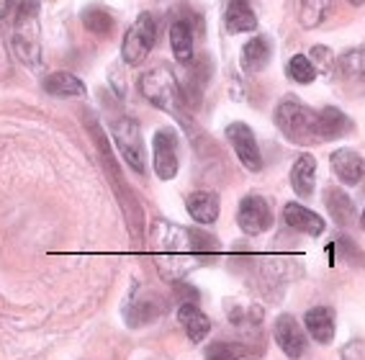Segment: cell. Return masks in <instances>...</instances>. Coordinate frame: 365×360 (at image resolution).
I'll list each match as a JSON object with an SVG mask.
<instances>
[{
	"label": "cell",
	"instance_id": "1",
	"mask_svg": "<svg viewBox=\"0 0 365 360\" xmlns=\"http://www.w3.org/2000/svg\"><path fill=\"white\" fill-rule=\"evenodd\" d=\"M6 21L8 44L19 57L21 65H41V39H39V0H14L3 16Z\"/></svg>",
	"mask_w": 365,
	"mask_h": 360
},
{
	"label": "cell",
	"instance_id": "2",
	"mask_svg": "<svg viewBox=\"0 0 365 360\" xmlns=\"http://www.w3.org/2000/svg\"><path fill=\"white\" fill-rule=\"evenodd\" d=\"M139 93L150 101L155 108H163L170 116L188 121V111H185V96L180 91V83L175 80L173 70L165 65L150 67L147 72H142L139 78Z\"/></svg>",
	"mask_w": 365,
	"mask_h": 360
},
{
	"label": "cell",
	"instance_id": "3",
	"mask_svg": "<svg viewBox=\"0 0 365 360\" xmlns=\"http://www.w3.org/2000/svg\"><path fill=\"white\" fill-rule=\"evenodd\" d=\"M317 124H319V111H314L307 103H301L296 96L281 98V103L275 108V126L281 129L283 137L291 139L294 144L319 142Z\"/></svg>",
	"mask_w": 365,
	"mask_h": 360
},
{
	"label": "cell",
	"instance_id": "4",
	"mask_svg": "<svg viewBox=\"0 0 365 360\" xmlns=\"http://www.w3.org/2000/svg\"><path fill=\"white\" fill-rule=\"evenodd\" d=\"M113 142H116V150L121 152L124 163L129 165L134 173L147 170V163H144V139H142V129H139L137 118L131 116H121L113 121Z\"/></svg>",
	"mask_w": 365,
	"mask_h": 360
},
{
	"label": "cell",
	"instance_id": "5",
	"mask_svg": "<svg viewBox=\"0 0 365 360\" xmlns=\"http://www.w3.org/2000/svg\"><path fill=\"white\" fill-rule=\"evenodd\" d=\"M157 39V24L152 14H142L134 24L129 26L124 36V44H121V57H124L126 65H142L147 54L152 52Z\"/></svg>",
	"mask_w": 365,
	"mask_h": 360
},
{
	"label": "cell",
	"instance_id": "6",
	"mask_svg": "<svg viewBox=\"0 0 365 360\" xmlns=\"http://www.w3.org/2000/svg\"><path fill=\"white\" fill-rule=\"evenodd\" d=\"M178 139L175 129H157L155 131V142H152V163H155V173L160 180H173L178 175V168H180V160H178Z\"/></svg>",
	"mask_w": 365,
	"mask_h": 360
},
{
	"label": "cell",
	"instance_id": "7",
	"mask_svg": "<svg viewBox=\"0 0 365 360\" xmlns=\"http://www.w3.org/2000/svg\"><path fill=\"white\" fill-rule=\"evenodd\" d=\"M237 224L250 237L265 235L273 227V209L262 196H245L237 209Z\"/></svg>",
	"mask_w": 365,
	"mask_h": 360
},
{
	"label": "cell",
	"instance_id": "8",
	"mask_svg": "<svg viewBox=\"0 0 365 360\" xmlns=\"http://www.w3.org/2000/svg\"><path fill=\"white\" fill-rule=\"evenodd\" d=\"M334 80L347 93H365V44L352 46L334 59Z\"/></svg>",
	"mask_w": 365,
	"mask_h": 360
},
{
	"label": "cell",
	"instance_id": "9",
	"mask_svg": "<svg viewBox=\"0 0 365 360\" xmlns=\"http://www.w3.org/2000/svg\"><path fill=\"white\" fill-rule=\"evenodd\" d=\"M227 139L232 144L235 155L240 158V163L247 168L250 173H260L262 170V155L260 147H257V139H255V131L242 121L227 126Z\"/></svg>",
	"mask_w": 365,
	"mask_h": 360
},
{
	"label": "cell",
	"instance_id": "10",
	"mask_svg": "<svg viewBox=\"0 0 365 360\" xmlns=\"http://www.w3.org/2000/svg\"><path fill=\"white\" fill-rule=\"evenodd\" d=\"M273 337L288 358L296 360L304 355V350H307V334H304V329H301V324L296 322L294 314H281L278 319H275Z\"/></svg>",
	"mask_w": 365,
	"mask_h": 360
},
{
	"label": "cell",
	"instance_id": "11",
	"mask_svg": "<svg viewBox=\"0 0 365 360\" xmlns=\"http://www.w3.org/2000/svg\"><path fill=\"white\" fill-rule=\"evenodd\" d=\"M283 222L291 227V230L301 232V235L309 237H319L324 232V219L319 214H314L312 209L301 206V203H286L283 206Z\"/></svg>",
	"mask_w": 365,
	"mask_h": 360
},
{
	"label": "cell",
	"instance_id": "12",
	"mask_svg": "<svg viewBox=\"0 0 365 360\" xmlns=\"http://www.w3.org/2000/svg\"><path fill=\"white\" fill-rule=\"evenodd\" d=\"M178 322L182 324L190 342H203L211 332V319L198 309L196 302H182L178 307Z\"/></svg>",
	"mask_w": 365,
	"mask_h": 360
},
{
	"label": "cell",
	"instance_id": "13",
	"mask_svg": "<svg viewBox=\"0 0 365 360\" xmlns=\"http://www.w3.org/2000/svg\"><path fill=\"white\" fill-rule=\"evenodd\" d=\"M332 170L345 185H358L365 178V160L352 150H334Z\"/></svg>",
	"mask_w": 365,
	"mask_h": 360
},
{
	"label": "cell",
	"instance_id": "14",
	"mask_svg": "<svg viewBox=\"0 0 365 360\" xmlns=\"http://www.w3.org/2000/svg\"><path fill=\"white\" fill-rule=\"evenodd\" d=\"M317 131H319V142H332V139H342L345 134H350L352 121L339 111L337 106H327L319 111Z\"/></svg>",
	"mask_w": 365,
	"mask_h": 360
},
{
	"label": "cell",
	"instance_id": "15",
	"mask_svg": "<svg viewBox=\"0 0 365 360\" xmlns=\"http://www.w3.org/2000/svg\"><path fill=\"white\" fill-rule=\"evenodd\" d=\"M307 332L312 334L319 345H329L334 340V312L329 307H314L304 317Z\"/></svg>",
	"mask_w": 365,
	"mask_h": 360
},
{
	"label": "cell",
	"instance_id": "16",
	"mask_svg": "<svg viewBox=\"0 0 365 360\" xmlns=\"http://www.w3.org/2000/svg\"><path fill=\"white\" fill-rule=\"evenodd\" d=\"M185 209H188L193 222L214 224L216 219H219V196L211 193V190H196V193H190L188 196Z\"/></svg>",
	"mask_w": 365,
	"mask_h": 360
},
{
	"label": "cell",
	"instance_id": "17",
	"mask_svg": "<svg viewBox=\"0 0 365 360\" xmlns=\"http://www.w3.org/2000/svg\"><path fill=\"white\" fill-rule=\"evenodd\" d=\"M224 24H227L229 34H245L257 29V16L250 8V0H229L227 14H224Z\"/></svg>",
	"mask_w": 365,
	"mask_h": 360
},
{
	"label": "cell",
	"instance_id": "18",
	"mask_svg": "<svg viewBox=\"0 0 365 360\" xmlns=\"http://www.w3.org/2000/svg\"><path fill=\"white\" fill-rule=\"evenodd\" d=\"M324 203H327V211H329V216H332L339 227H347V224H352V219H355V203H352V198L347 196L339 185H327Z\"/></svg>",
	"mask_w": 365,
	"mask_h": 360
},
{
	"label": "cell",
	"instance_id": "19",
	"mask_svg": "<svg viewBox=\"0 0 365 360\" xmlns=\"http://www.w3.org/2000/svg\"><path fill=\"white\" fill-rule=\"evenodd\" d=\"M170 46H173V54H175L180 65H190L193 62V29H190V21H173V26H170Z\"/></svg>",
	"mask_w": 365,
	"mask_h": 360
},
{
	"label": "cell",
	"instance_id": "20",
	"mask_svg": "<svg viewBox=\"0 0 365 360\" xmlns=\"http://www.w3.org/2000/svg\"><path fill=\"white\" fill-rule=\"evenodd\" d=\"M291 185H294L296 196L301 198H309L314 193V185H317V160H314V155H301L294 163Z\"/></svg>",
	"mask_w": 365,
	"mask_h": 360
},
{
	"label": "cell",
	"instance_id": "21",
	"mask_svg": "<svg viewBox=\"0 0 365 360\" xmlns=\"http://www.w3.org/2000/svg\"><path fill=\"white\" fill-rule=\"evenodd\" d=\"M44 91L54 98H85L83 80L75 78L72 72H52L44 78Z\"/></svg>",
	"mask_w": 365,
	"mask_h": 360
},
{
	"label": "cell",
	"instance_id": "22",
	"mask_svg": "<svg viewBox=\"0 0 365 360\" xmlns=\"http://www.w3.org/2000/svg\"><path fill=\"white\" fill-rule=\"evenodd\" d=\"M270 54H273V49H270V39L267 36H255V39H250L247 44H245V49H242V70L245 72H260L267 67V62H270Z\"/></svg>",
	"mask_w": 365,
	"mask_h": 360
},
{
	"label": "cell",
	"instance_id": "23",
	"mask_svg": "<svg viewBox=\"0 0 365 360\" xmlns=\"http://www.w3.org/2000/svg\"><path fill=\"white\" fill-rule=\"evenodd\" d=\"M332 0H294L296 19L304 29H317L329 14Z\"/></svg>",
	"mask_w": 365,
	"mask_h": 360
},
{
	"label": "cell",
	"instance_id": "24",
	"mask_svg": "<svg viewBox=\"0 0 365 360\" xmlns=\"http://www.w3.org/2000/svg\"><path fill=\"white\" fill-rule=\"evenodd\" d=\"M163 312H165L163 302H160L157 296H152V294H144L142 299H137V302L126 309L131 327H137V324H147V322L157 319V317L163 314Z\"/></svg>",
	"mask_w": 365,
	"mask_h": 360
},
{
	"label": "cell",
	"instance_id": "25",
	"mask_svg": "<svg viewBox=\"0 0 365 360\" xmlns=\"http://www.w3.org/2000/svg\"><path fill=\"white\" fill-rule=\"evenodd\" d=\"M83 26L91 34H96V36H108L113 31V26H116V21L106 8L91 6L83 11Z\"/></svg>",
	"mask_w": 365,
	"mask_h": 360
},
{
	"label": "cell",
	"instance_id": "26",
	"mask_svg": "<svg viewBox=\"0 0 365 360\" xmlns=\"http://www.w3.org/2000/svg\"><path fill=\"white\" fill-rule=\"evenodd\" d=\"M288 75H291V80H296V83L309 86V83H314V78H317L319 72H317L314 62L309 59V54H296V57H291V62H288Z\"/></svg>",
	"mask_w": 365,
	"mask_h": 360
},
{
	"label": "cell",
	"instance_id": "27",
	"mask_svg": "<svg viewBox=\"0 0 365 360\" xmlns=\"http://www.w3.org/2000/svg\"><path fill=\"white\" fill-rule=\"evenodd\" d=\"M206 360H247V347L232 342H216L206 350Z\"/></svg>",
	"mask_w": 365,
	"mask_h": 360
},
{
	"label": "cell",
	"instance_id": "28",
	"mask_svg": "<svg viewBox=\"0 0 365 360\" xmlns=\"http://www.w3.org/2000/svg\"><path fill=\"white\" fill-rule=\"evenodd\" d=\"M309 59L314 62V67H317V72H322V75H327V72L334 70V54L327 49V46H314L312 54H309Z\"/></svg>",
	"mask_w": 365,
	"mask_h": 360
},
{
	"label": "cell",
	"instance_id": "29",
	"mask_svg": "<svg viewBox=\"0 0 365 360\" xmlns=\"http://www.w3.org/2000/svg\"><path fill=\"white\" fill-rule=\"evenodd\" d=\"M11 52H8V41H6V34L0 29V80H6L11 75Z\"/></svg>",
	"mask_w": 365,
	"mask_h": 360
},
{
	"label": "cell",
	"instance_id": "30",
	"mask_svg": "<svg viewBox=\"0 0 365 360\" xmlns=\"http://www.w3.org/2000/svg\"><path fill=\"white\" fill-rule=\"evenodd\" d=\"M342 360H365V340H352L342 347Z\"/></svg>",
	"mask_w": 365,
	"mask_h": 360
},
{
	"label": "cell",
	"instance_id": "31",
	"mask_svg": "<svg viewBox=\"0 0 365 360\" xmlns=\"http://www.w3.org/2000/svg\"><path fill=\"white\" fill-rule=\"evenodd\" d=\"M11 3H14V0H0V21H3V16H6V11H8V8H11Z\"/></svg>",
	"mask_w": 365,
	"mask_h": 360
},
{
	"label": "cell",
	"instance_id": "32",
	"mask_svg": "<svg viewBox=\"0 0 365 360\" xmlns=\"http://www.w3.org/2000/svg\"><path fill=\"white\" fill-rule=\"evenodd\" d=\"M360 227H363V232H365V211L360 214Z\"/></svg>",
	"mask_w": 365,
	"mask_h": 360
},
{
	"label": "cell",
	"instance_id": "33",
	"mask_svg": "<svg viewBox=\"0 0 365 360\" xmlns=\"http://www.w3.org/2000/svg\"><path fill=\"white\" fill-rule=\"evenodd\" d=\"M350 3H352V6H363L365 0H350Z\"/></svg>",
	"mask_w": 365,
	"mask_h": 360
}]
</instances>
